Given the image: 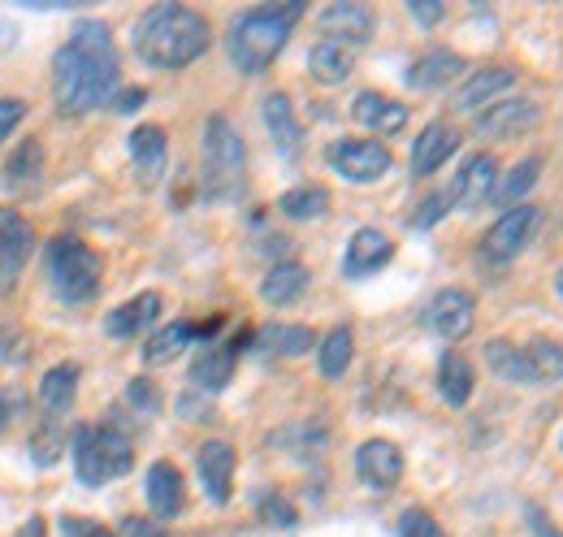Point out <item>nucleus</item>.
I'll return each mask as SVG.
<instances>
[{"instance_id": "1", "label": "nucleus", "mask_w": 563, "mask_h": 537, "mask_svg": "<svg viewBox=\"0 0 563 537\" xmlns=\"http://www.w3.org/2000/svg\"><path fill=\"white\" fill-rule=\"evenodd\" d=\"M118 78L122 69H118L113 31L104 22H82L74 26L70 44H62L53 57V100L62 113L82 118L118 96Z\"/></svg>"}, {"instance_id": "2", "label": "nucleus", "mask_w": 563, "mask_h": 537, "mask_svg": "<svg viewBox=\"0 0 563 537\" xmlns=\"http://www.w3.org/2000/svg\"><path fill=\"white\" fill-rule=\"evenodd\" d=\"M209 22L187 4H152L135 26V53L152 69H183L209 53Z\"/></svg>"}, {"instance_id": "3", "label": "nucleus", "mask_w": 563, "mask_h": 537, "mask_svg": "<svg viewBox=\"0 0 563 537\" xmlns=\"http://www.w3.org/2000/svg\"><path fill=\"white\" fill-rule=\"evenodd\" d=\"M299 13H303V4H256L243 18H234L230 44H225L230 62L243 74H265V69L274 66V57L286 48Z\"/></svg>"}, {"instance_id": "4", "label": "nucleus", "mask_w": 563, "mask_h": 537, "mask_svg": "<svg viewBox=\"0 0 563 537\" xmlns=\"http://www.w3.org/2000/svg\"><path fill=\"white\" fill-rule=\"evenodd\" d=\"M74 472L82 485H109L113 476L131 472L135 447L118 425H78L70 438Z\"/></svg>"}, {"instance_id": "5", "label": "nucleus", "mask_w": 563, "mask_h": 537, "mask_svg": "<svg viewBox=\"0 0 563 537\" xmlns=\"http://www.w3.org/2000/svg\"><path fill=\"white\" fill-rule=\"evenodd\" d=\"M44 273H48V286L57 299L66 304H82L100 291V273L104 261L96 248H87L82 239L74 234H57L48 248H44Z\"/></svg>"}, {"instance_id": "6", "label": "nucleus", "mask_w": 563, "mask_h": 537, "mask_svg": "<svg viewBox=\"0 0 563 537\" xmlns=\"http://www.w3.org/2000/svg\"><path fill=\"white\" fill-rule=\"evenodd\" d=\"M243 169H247V147L239 131L212 113L205 127V196L212 204L239 200L243 196Z\"/></svg>"}, {"instance_id": "7", "label": "nucleus", "mask_w": 563, "mask_h": 537, "mask_svg": "<svg viewBox=\"0 0 563 537\" xmlns=\"http://www.w3.org/2000/svg\"><path fill=\"white\" fill-rule=\"evenodd\" d=\"M538 221H542V212H538L533 204H516V208H507L490 230H486V239H482V256H486L490 265L516 261V256L529 248V239H533Z\"/></svg>"}, {"instance_id": "8", "label": "nucleus", "mask_w": 563, "mask_h": 537, "mask_svg": "<svg viewBox=\"0 0 563 537\" xmlns=\"http://www.w3.org/2000/svg\"><path fill=\"white\" fill-rule=\"evenodd\" d=\"M325 161H330V169H334L339 178H347V183H377V178H386V169L395 165L390 147L377 143V139H343V143H334V147L325 152Z\"/></svg>"}, {"instance_id": "9", "label": "nucleus", "mask_w": 563, "mask_h": 537, "mask_svg": "<svg viewBox=\"0 0 563 537\" xmlns=\"http://www.w3.org/2000/svg\"><path fill=\"white\" fill-rule=\"evenodd\" d=\"M31 252H35V226L18 208H0V295L18 282Z\"/></svg>"}, {"instance_id": "10", "label": "nucleus", "mask_w": 563, "mask_h": 537, "mask_svg": "<svg viewBox=\"0 0 563 537\" xmlns=\"http://www.w3.org/2000/svg\"><path fill=\"white\" fill-rule=\"evenodd\" d=\"M473 321H477V304H473V295L460 291V286L438 291V295L429 299V308H424V326H429L438 338H446V342H455V338L468 335Z\"/></svg>"}, {"instance_id": "11", "label": "nucleus", "mask_w": 563, "mask_h": 537, "mask_svg": "<svg viewBox=\"0 0 563 537\" xmlns=\"http://www.w3.org/2000/svg\"><path fill=\"white\" fill-rule=\"evenodd\" d=\"M355 472H360V481L368 485V490H395L399 485V476H404V451L390 442V438H368V442H360V451H355Z\"/></svg>"}, {"instance_id": "12", "label": "nucleus", "mask_w": 563, "mask_h": 537, "mask_svg": "<svg viewBox=\"0 0 563 537\" xmlns=\"http://www.w3.org/2000/svg\"><path fill=\"white\" fill-rule=\"evenodd\" d=\"M373 26H377V13L368 4H355V0H339V4H325L321 9V31L325 40L334 44H368L373 40Z\"/></svg>"}, {"instance_id": "13", "label": "nucleus", "mask_w": 563, "mask_h": 537, "mask_svg": "<svg viewBox=\"0 0 563 537\" xmlns=\"http://www.w3.org/2000/svg\"><path fill=\"white\" fill-rule=\"evenodd\" d=\"M516 87V69L507 66H482L477 74H468V83L455 91V109L460 113H482L494 100H503V91Z\"/></svg>"}, {"instance_id": "14", "label": "nucleus", "mask_w": 563, "mask_h": 537, "mask_svg": "<svg viewBox=\"0 0 563 537\" xmlns=\"http://www.w3.org/2000/svg\"><path fill=\"white\" fill-rule=\"evenodd\" d=\"M538 122V105L525 100V96H511V100H494L490 109L477 113V131L490 134V139H516Z\"/></svg>"}, {"instance_id": "15", "label": "nucleus", "mask_w": 563, "mask_h": 537, "mask_svg": "<svg viewBox=\"0 0 563 537\" xmlns=\"http://www.w3.org/2000/svg\"><path fill=\"white\" fill-rule=\"evenodd\" d=\"M390 256H395V239H390V234H382V230H373V226H364V230H355L352 243H347L343 273H347V277L377 273L382 265H390Z\"/></svg>"}, {"instance_id": "16", "label": "nucleus", "mask_w": 563, "mask_h": 537, "mask_svg": "<svg viewBox=\"0 0 563 537\" xmlns=\"http://www.w3.org/2000/svg\"><path fill=\"white\" fill-rule=\"evenodd\" d=\"M455 147H460V131L451 127V122H429L421 134H417V143H412V174H433V169H442L451 156H455Z\"/></svg>"}, {"instance_id": "17", "label": "nucleus", "mask_w": 563, "mask_h": 537, "mask_svg": "<svg viewBox=\"0 0 563 537\" xmlns=\"http://www.w3.org/2000/svg\"><path fill=\"white\" fill-rule=\"evenodd\" d=\"M352 118L373 134H395L408 127V105L382 96V91H360L352 105Z\"/></svg>"}, {"instance_id": "18", "label": "nucleus", "mask_w": 563, "mask_h": 537, "mask_svg": "<svg viewBox=\"0 0 563 537\" xmlns=\"http://www.w3.org/2000/svg\"><path fill=\"white\" fill-rule=\"evenodd\" d=\"M494 187H498V161L490 152H477L464 161V169L455 178V200L464 208H482L486 200H494Z\"/></svg>"}, {"instance_id": "19", "label": "nucleus", "mask_w": 563, "mask_h": 537, "mask_svg": "<svg viewBox=\"0 0 563 537\" xmlns=\"http://www.w3.org/2000/svg\"><path fill=\"white\" fill-rule=\"evenodd\" d=\"M217 326H221V321H205V326H196V321H169L165 330H156V335L147 338L143 360H147V364H165V360L183 355V351H187L196 338L217 335Z\"/></svg>"}, {"instance_id": "20", "label": "nucleus", "mask_w": 563, "mask_h": 537, "mask_svg": "<svg viewBox=\"0 0 563 537\" xmlns=\"http://www.w3.org/2000/svg\"><path fill=\"white\" fill-rule=\"evenodd\" d=\"M196 469H200V481H205V490H209L212 503H230V481H234V447H230V442H221V438H212V442H205V447H200Z\"/></svg>"}, {"instance_id": "21", "label": "nucleus", "mask_w": 563, "mask_h": 537, "mask_svg": "<svg viewBox=\"0 0 563 537\" xmlns=\"http://www.w3.org/2000/svg\"><path fill=\"white\" fill-rule=\"evenodd\" d=\"M147 503H152L156 520H169V516L183 512V503H187V485H183V472L174 469L169 460H156V464L147 469Z\"/></svg>"}, {"instance_id": "22", "label": "nucleus", "mask_w": 563, "mask_h": 537, "mask_svg": "<svg viewBox=\"0 0 563 537\" xmlns=\"http://www.w3.org/2000/svg\"><path fill=\"white\" fill-rule=\"evenodd\" d=\"M460 74H464V57H460V53H451V48H429L424 57L412 62L408 83H412L417 91H438V87H446V83L460 78Z\"/></svg>"}, {"instance_id": "23", "label": "nucleus", "mask_w": 563, "mask_h": 537, "mask_svg": "<svg viewBox=\"0 0 563 537\" xmlns=\"http://www.w3.org/2000/svg\"><path fill=\"white\" fill-rule=\"evenodd\" d=\"M156 317H161V295H156V291H143L135 299H126L118 313H109L104 330L113 338H135V335H143L147 326H156Z\"/></svg>"}, {"instance_id": "24", "label": "nucleus", "mask_w": 563, "mask_h": 537, "mask_svg": "<svg viewBox=\"0 0 563 537\" xmlns=\"http://www.w3.org/2000/svg\"><path fill=\"white\" fill-rule=\"evenodd\" d=\"M239 347H243V342H217V347H209V351L191 364V382H196L200 391H209V395L225 391L230 377H234V355H239Z\"/></svg>"}, {"instance_id": "25", "label": "nucleus", "mask_w": 563, "mask_h": 537, "mask_svg": "<svg viewBox=\"0 0 563 537\" xmlns=\"http://www.w3.org/2000/svg\"><path fill=\"white\" fill-rule=\"evenodd\" d=\"M486 364L494 369V377H503V382H511V386H538L525 347H516V342H507V338L486 342Z\"/></svg>"}, {"instance_id": "26", "label": "nucleus", "mask_w": 563, "mask_h": 537, "mask_svg": "<svg viewBox=\"0 0 563 537\" xmlns=\"http://www.w3.org/2000/svg\"><path fill=\"white\" fill-rule=\"evenodd\" d=\"M74 395H78V364H53L48 373H44V382H40V403H44V412H48V420H57V416H66L74 407Z\"/></svg>"}, {"instance_id": "27", "label": "nucleus", "mask_w": 563, "mask_h": 537, "mask_svg": "<svg viewBox=\"0 0 563 537\" xmlns=\"http://www.w3.org/2000/svg\"><path fill=\"white\" fill-rule=\"evenodd\" d=\"M352 69H355V48H347V44H334V40L312 44V53H308V74H312L317 83L334 87V83H343Z\"/></svg>"}, {"instance_id": "28", "label": "nucleus", "mask_w": 563, "mask_h": 537, "mask_svg": "<svg viewBox=\"0 0 563 537\" xmlns=\"http://www.w3.org/2000/svg\"><path fill=\"white\" fill-rule=\"evenodd\" d=\"M303 291H308V268L295 265V261H282V265H274L265 277H261V299L274 304V308L295 304Z\"/></svg>"}, {"instance_id": "29", "label": "nucleus", "mask_w": 563, "mask_h": 537, "mask_svg": "<svg viewBox=\"0 0 563 537\" xmlns=\"http://www.w3.org/2000/svg\"><path fill=\"white\" fill-rule=\"evenodd\" d=\"M131 161L140 169L143 187H152L161 178V169H165V131L161 127H140L131 134Z\"/></svg>"}, {"instance_id": "30", "label": "nucleus", "mask_w": 563, "mask_h": 537, "mask_svg": "<svg viewBox=\"0 0 563 537\" xmlns=\"http://www.w3.org/2000/svg\"><path fill=\"white\" fill-rule=\"evenodd\" d=\"M261 113H265V127H269V134H274V143H278L282 152H295L303 131H299V118H295L290 96H286V91H269Z\"/></svg>"}, {"instance_id": "31", "label": "nucleus", "mask_w": 563, "mask_h": 537, "mask_svg": "<svg viewBox=\"0 0 563 537\" xmlns=\"http://www.w3.org/2000/svg\"><path fill=\"white\" fill-rule=\"evenodd\" d=\"M473 386H477L473 364L460 351H446L442 364H438V391H442V399L451 403V407H464V403L473 399Z\"/></svg>"}, {"instance_id": "32", "label": "nucleus", "mask_w": 563, "mask_h": 537, "mask_svg": "<svg viewBox=\"0 0 563 537\" xmlns=\"http://www.w3.org/2000/svg\"><path fill=\"white\" fill-rule=\"evenodd\" d=\"M317 342V335L308 326H265L256 335V347L265 355H282V360H295V355H308V347Z\"/></svg>"}, {"instance_id": "33", "label": "nucleus", "mask_w": 563, "mask_h": 537, "mask_svg": "<svg viewBox=\"0 0 563 537\" xmlns=\"http://www.w3.org/2000/svg\"><path fill=\"white\" fill-rule=\"evenodd\" d=\"M4 169H9V174H4V183H9V187H18V191L35 187V183H40V174H44V147H40V139H22Z\"/></svg>"}, {"instance_id": "34", "label": "nucleus", "mask_w": 563, "mask_h": 537, "mask_svg": "<svg viewBox=\"0 0 563 537\" xmlns=\"http://www.w3.org/2000/svg\"><path fill=\"white\" fill-rule=\"evenodd\" d=\"M278 208L295 221H312V217H325L330 212V191L317 187V183H303V187H290L278 200Z\"/></svg>"}, {"instance_id": "35", "label": "nucleus", "mask_w": 563, "mask_h": 537, "mask_svg": "<svg viewBox=\"0 0 563 537\" xmlns=\"http://www.w3.org/2000/svg\"><path fill=\"white\" fill-rule=\"evenodd\" d=\"M352 355H355L352 330H347V326L330 330V335L321 338V377L339 382V377H343V373L352 369Z\"/></svg>"}, {"instance_id": "36", "label": "nucleus", "mask_w": 563, "mask_h": 537, "mask_svg": "<svg viewBox=\"0 0 563 537\" xmlns=\"http://www.w3.org/2000/svg\"><path fill=\"white\" fill-rule=\"evenodd\" d=\"M542 178V156H529V161H520L498 187H494V200L507 204V208H516V204L525 200L529 191H533V183Z\"/></svg>"}, {"instance_id": "37", "label": "nucleus", "mask_w": 563, "mask_h": 537, "mask_svg": "<svg viewBox=\"0 0 563 537\" xmlns=\"http://www.w3.org/2000/svg\"><path fill=\"white\" fill-rule=\"evenodd\" d=\"M525 355H529V364H533L538 386H542V382H563V342H555V338H533V342L525 347Z\"/></svg>"}, {"instance_id": "38", "label": "nucleus", "mask_w": 563, "mask_h": 537, "mask_svg": "<svg viewBox=\"0 0 563 537\" xmlns=\"http://www.w3.org/2000/svg\"><path fill=\"white\" fill-rule=\"evenodd\" d=\"M399 537H446V529L424 512V507H408L399 516Z\"/></svg>"}, {"instance_id": "39", "label": "nucleus", "mask_w": 563, "mask_h": 537, "mask_svg": "<svg viewBox=\"0 0 563 537\" xmlns=\"http://www.w3.org/2000/svg\"><path fill=\"white\" fill-rule=\"evenodd\" d=\"M261 516H265L269 525H278V529H290V525H295V507H290L282 494H265V498H261Z\"/></svg>"}, {"instance_id": "40", "label": "nucleus", "mask_w": 563, "mask_h": 537, "mask_svg": "<svg viewBox=\"0 0 563 537\" xmlns=\"http://www.w3.org/2000/svg\"><path fill=\"white\" fill-rule=\"evenodd\" d=\"M118 537H174L156 516H126L122 520V534Z\"/></svg>"}, {"instance_id": "41", "label": "nucleus", "mask_w": 563, "mask_h": 537, "mask_svg": "<svg viewBox=\"0 0 563 537\" xmlns=\"http://www.w3.org/2000/svg\"><path fill=\"white\" fill-rule=\"evenodd\" d=\"M22 412H26V395L13 391V386H0V434H4Z\"/></svg>"}, {"instance_id": "42", "label": "nucleus", "mask_w": 563, "mask_h": 537, "mask_svg": "<svg viewBox=\"0 0 563 537\" xmlns=\"http://www.w3.org/2000/svg\"><path fill=\"white\" fill-rule=\"evenodd\" d=\"M22 118H26V105H22V100H13V96H4V100H0V143L18 131V122H22Z\"/></svg>"}, {"instance_id": "43", "label": "nucleus", "mask_w": 563, "mask_h": 537, "mask_svg": "<svg viewBox=\"0 0 563 537\" xmlns=\"http://www.w3.org/2000/svg\"><path fill=\"white\" fill-rule=\"evenodd\" d=\"M0 360L13 364V360H26V347H22V335L13 326H0Z\"/></svg>"}, {"instance_id": "44", "label": "nucleus", "mask_w": 563, "mask_h": 537, "mask_svg": "<svg viewBox=\"0 0 563 537\" xmlns=\"http://www.w3.org/2000/svg\"><path fill=\"white\" fill-rule=\"evenodd\" d=\"M62 534L66 537H118L113 529L91 525V520H78V516H66V520H62Z\"/></svg>"}, {"instance_id": "45", "label": "nucleus", "mask_w": 563, "mask_h": 537, "mask_svg": "<svg viewBox=\"0 0 563 537\" xmlns=\"http://www.w3.org/2000/svg\"><path fill=\"white\" fill-rule=\"evenodd\" d=\"M126 395H131V403H135V407H143V412H156V407H161V395H156V386H152V382H131V391H126Z\"/></svg>"}, {"instance_id": "46", "label": "nucleus", "mask_w": 563, "mask_h": 537, "mask_svg": "<svg viewBox=\"0 0 563 537\" xmlns=\"http://www.w3.org/2000/svg\"><path fill=\"white\" fill-rule=\"evenodd\" d=\"M408 13H412L421 26H438V22L446 18V4H424V0H412V4H408Z\"/></svg>"}, {"instance_id": "47", "label": "nucleus", "mask_w": 563, "mask_h": 537, "mask_svg": "<svg viewBox=\"0 0 563 537\" xmlns=\"http://www.w3.org/2000/svg\"><path fill=\"white\" fill-rule=\"evenodd\" d=\"M143 100H147L143 87H122V91L113 96V109H118V113H135V109H143Z\"/></svg>"}, {"instance_id": "48", "label": "nucleus", "mask_w": 563, "mask_h": 537, "mask_svg": "<svg viewBox=\"0 0 563 537\" xmlns=\"http://www.w3.org/2000/svg\"><path fill=\"white\" fill-rule=\"evenodd\" d=\"M442 212H446V196H429L421 208V217H417V226H433Z\"/></svg>"}, {"instance_id": "49", "label": "nucleus", "mask_w": 563, "mask_h": 537, "mask_svg": "<svg viewBox=\"0 0 563 537\" xmlns=\"http://www.w3.org/2000/svg\"><path fill=\"white\" fill-rule=\"evenodd\" d=\"M13 537H48V525H44V516H31Z\"/></svg>"}, {"instance_id": "50", "label": "nucleus", "mask_w": 563, "mask_h": 537, "mask_svg": "<svg viewBox=\"0 0 563 537\" xmlns=\"http://www.w3.org/2000/svg\"><path fill=\"white\" fill-rule=\"evenodd\" d=\"M560 295H563V268H560Z\"/></svg>"}]
</instances>
